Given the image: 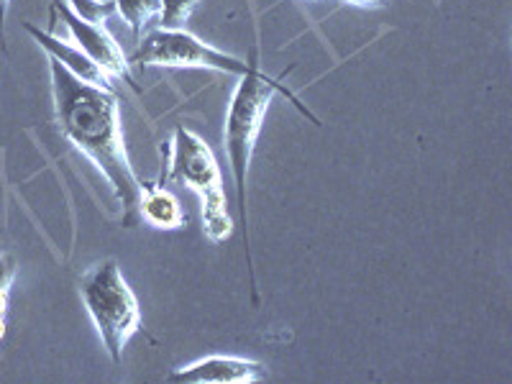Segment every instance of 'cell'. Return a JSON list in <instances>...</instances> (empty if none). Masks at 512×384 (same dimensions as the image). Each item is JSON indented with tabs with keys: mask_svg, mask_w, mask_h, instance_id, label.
<instances>
[{
	"mask_svg": "<svg viewBox=\"0 0 512 384\" xmlns=\"http://www.w3.org/2000/svg\"><path fill=\"white\" fill-rule=\"evenodd\" d=\"M167 379L177 384H254L267 379V367L241 356L213 354L177 367Z\"/></svg>",
	"mask_w": 512,
	"mask_h": 384,
	"instance_id": "cell-7",
	"label": "cell"
},
{
	"mask_svg": "<svg viewBox=\"0 0 512 384\" xmlns=\"http://www.w3.org/2000/svg\"><path fill=\"white\" fill-rule=\"evenodd\" d=\"M70 8L82 21H90V24H105L108 16L116 11L113 0H70Z\"/></svg>",
	"mask_w": 512,
	"mask_h": 384,
	"instance_id": "cell-12",
	"label": "cell"
},
{
	"mask_svg": "<svg viewBox=\"0 0 512 384\" xmlns=\"http://www.w3.org/2000/svg\"><path fill=\"white\" fill-rule=\"evenodd\" d=\"M128 62L136 67H164V70H213L231 77L246 75L251 67V57L239 59L221 52L187 29H152L136 41Z\"/></svg>",
	"mask_w": 512,
	"mask_h": 384,
	"instance_id": "cell-5",
	"label": "cell"
},
{
	"mask_svg": "<svg viewBox=\"0 0 512 384\" xmlns=\"http://www.w3.org/2000/svg\"><path fill=\"white\" fill-rule=\"evenodd\" d=\"M0 256H3V254H0Z\"/></svg>",
	"mask_w": 512,
	"mask_h": 384,
	"instance_id": "cell-18",
	"label": "cell"
},
{
	"mask_svg": "<svg viewBox=\"0 0 512 384\" xmlns=\"http://www.w3.org/2000/svg\"><path fill=\"white\" fill-rule=\"evenodd\" d=\"M187 187L198 198L203 218L205 239L223 244L231 239L233 218L228 213L223 172L208 141L187 126H175L167 146V164L162 167V180Z\"/></svg>",
	"mask_w": 512,
	"mask_h": 384,
	"instance_id": "cell-3",
	"label": "cell"
},
{
	"mask_svg": "<svg viewBox=\"0 0 512 384\" xmlns=\"http://www.w3.org/2000/svg\"><path fill=\"white\" fill-rule=\"evenodd\" d=\"M80 297L105 351L118 364L128 341L141 331V308L116 259H105L82 274Z\"/></svg>",
	"mask_w": 512,
	"mask_h": 384,
	"instance_id": "cell-4",
	"label": "cell"
},
{
	"mask_svg": "<svg viewBox=\"0 0 512 384\" xmlns=\"http://www.w3.org/2000/svg\"><path fill=\"white\" fill-rule=\"evenodd\" d=\"M24 29L29 31L31 39L39 44L44 52L49 54L52 59H57L59 64H62L64 70L72 72L75 77H80L82 82H90V85H98V88H108L113 90V80L108 75H105L103 70H100L98 64L93 62V59L88 57V54L82 52L80 47H72V44H67V41L57 39V36L47 34V31L36 29L34 24H24Z\"/></svg>",
	"mask_w": 512,
	"mask_h": 384,
	"instance_id": "cell-8",
	"label": "cell"
},
{
	"mask_svg": "<svg viewBox=\"0 0 512 384\" xmlns=\"http://www.w3.org/2000/svg\"><path fill=\"white\" fill-rule=\"evenodd\" d=\"M6 336V318H0V338Z\"/></svg>",
	"mask_w": 512,
	"mask_h": 384,
	"instance_id": "cell-16",
	"label": "cell"
},
{
	"mask_svg": "<svg viewBox=\"0 0 512 384\" xmlns=\"http://www.w3.org/2000/svg\"><path fill=\"white\" fill-rule=\"evenodd\" d=\"M305 3H320V0H305Z\"/></svg>",
	"mask_w": 512,
	"mask_h": 384,
	"instance_id": "cell-17",
	"label": "cell"
},
{
	"mask_svg": "<svg viewBox=\"0 0 512 384\" xmlns=\"http://www.w3.org/2000/svg\"><path fill=\"white\" fill-rule=\"evenodd\" d=\"M52 16L62 18V24L70 29L72 39H75L77 47L88 54L95 64L111 80L123 82L134 93H141V88L136 85L134 75H131V62L126 59L123 49L118 47V41L113 39L111 31L105 29V24H90V21H82L75 11H72L67 3L62 0H54L52 3Z\"/></svg>",
	"mask_w": 512,
	"mask_h": 384,
	"instance_id": "cell-6",
	"label": "cell"
},
{
	"mask_svg": "<svg viewBox=\"0 0 512 384\" xmlns=\"http://www.w3.org/2000/svg\"><path fill=\"white\" fill-rule=\"evenodd\" d=\"M346 6H354V8H364V11H374V8H384L390 0H341Z\"/></svg>",
	"mask_w": 512,
	"mask_h": 384,
	"instance_id": "cell-14",
	"label": "cell"
},
{
	"mask_svg": "<svg viewBox=\"0 0 512 384\" xmlns=\"http://www.w3.org/2000/svg\"><path fill=\"white\" fill-rule=\"evenodd\" d=\"M16 280V259L13 256H0V318H6L8 292Z\"/></svg>",
	"mask_w": 512,
	"mask_h": 384,
	"instance_id": "cell-13",
	"label": "cell"
},
{
	"mask_svg": "<svg viewBox=\"0 0 512 384\" xmlns=\"http://www.w3.org/2000/svg\"><path fill=\"white\" fill-rule=\"evenodd\" d=\"M49 75H52L59 131L108 180L123 208V226L131 228L139 221L141 180L136 177L126 152L116 90L82 82L52 57H49Z\"/></svg>",
	"mask_w": 512,
	"mask_h": 384,
	"instance_id": "cell-1",
	"label": "cell"
},
{
	"mask_svg": "<svg viewBox=\"0 0 512 384\" xmlns=\"http://www.w3.org/2000/svg\"><path fill=\"white\" fill-rule=\"evenodd\" d=\"M113 6H116L118 16L126 21L136 41L144 36L146 26L157 21L159 16V0H113Z\"/></svg>",
	"mask_w": 512,
	"mask_h": 384,
	"instance_id": "cell-10",
	"label": "cell"
},
{
	"mask_svg": "<svg viewBox=\"0 0 512 384\" xmlns=\"http://www.w3.org/2000/svg\"><path fill=\"white\" fill-rule=\"evenodd\" d=\"M139 221L157 231H177L187 223V213L180 200L162 182H141L139 190Z\"/></svg>",
	"mask_w": 512,
	"mask_h": 384,
	"instance_id": "cell-9",
	"label": "cell"
},
{
	"mask_svg": "<svg viewBox=\"0 0 512 384\" xmlns=\"http://www.w3.org/2000/svg\"><path fill=\"white\" fill-rule=\"evenodd\" d=\"M251 67L246 75L239 77L236 88L231 93V103H228L226 126H223V146H226L228 167H231L233 190H236V210H239V223L244 231V249H246V269H249V287L254 305H259V287H256L254 274V259H251L249 246V167L251 157L256 152V141L264 128V118H267L269 105H272L274 95H285L297 111L303 113L310 123L320 126V118L310 111L308 105L300 100V95L292 93L287 88V82L282 77H269L262 70L259 62V44L251 47Z\"/></svg>",
	"mask_w": 512,
	"mask_h": 384,
	"instance_id": "cell-2",
	"label": "cell"
},
{
	"mask_svg": "<svg viewBox=\"0 0 512 384\" xmlns=\"http://www.w3.org/2000/svg\"><path fill=\"white\" fill-rule=\"evenodd\" d=\"M200 0H159V16L157 29L180 31L190 21L192 11L198 8Z\"/></svg>",
	"mask_w": 512,
	"mask_h": 384,
	"instance_id": "cell-11",
	"label": "cell"
},
{
	"mask_svg": "<svg viewBox=\"0 0 512 384\" xmlns=\"http://www.w3.org/2000/svg\"><path fill=\"white\" fill-rule=\"evenodd\" d=\"M11 0H0V47L6 49V13Z\"/></svg>",
	"mask_w": 512,
	"mask_h": 384,
	"instance_id": "cell-15",
	"label": "cell"
}]
</instances>
